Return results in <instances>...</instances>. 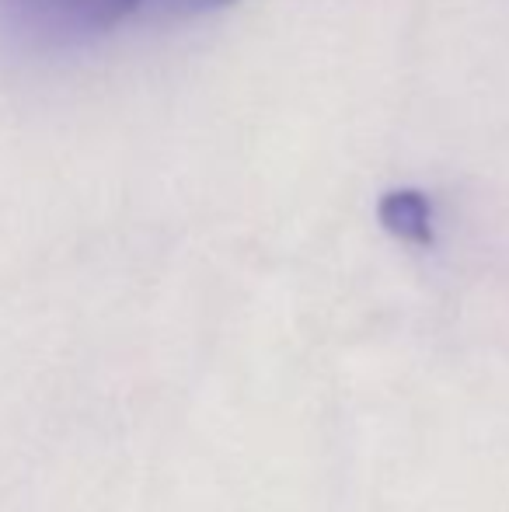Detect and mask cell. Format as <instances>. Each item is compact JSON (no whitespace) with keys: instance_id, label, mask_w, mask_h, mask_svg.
I'll return each mask as SVG.
<instances>
[{"instance_id":"cell-2","label":"cell","mask_w":509,"mask_h":512,"mask_svg":"<svg viewBox=\"0 0 509 512\" xmlns=\"http://www.w3.org/2000/svg\"><path fill=\"white\" fill-rule=\"evenodd\" d=\"M377 216H381L384 230L408 244H433V206L422 192L415 189H398V192H387L377 206Z\"/></svg>"},{"instance_id":"cell-1","label":"cell","mask_w":509,"mask_h":512,"mask_svg":"<svg viewBox=\"0 0 509 512\" xmlns=\"http://www.w3.org/2000/svg\"><path fill=\"white\" fill-rule=\"evenodd\" d=\"M21 28L53 42L102 35L126 21L143 0H0Z\"/></svg>"},{"instance_id":"cell-3","label":"cell","mask_w":509,"mask_h":512,"mask_svg":"<svg viewBox=\"0 0 509 512\" xmlns=\"http://www.w3.org/2000/svg\"><path fill=\"white\" fill-rule=\"evenodd\" d=\"M161 4L178 14H196V11H210V7H224L231 0H161Z\"/></svg>"}]
</instances>
